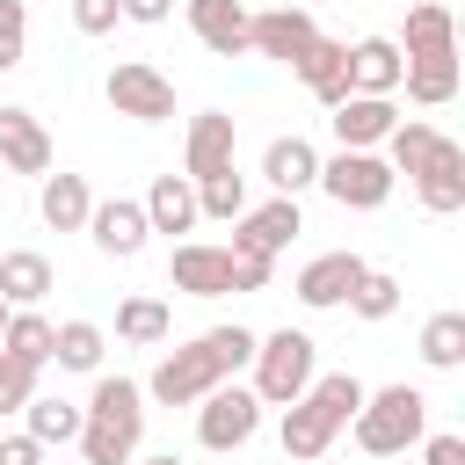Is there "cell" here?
I'll use <instances>...</instances> for the list:
<instances>
[{
    "label": "cell",
    "mask_w": 465,
    "mask_h": 465,
    "mask_svg": "<svg viewBox=\"0 0 465 465\" xmlns=\"http://www.w3.org/2000/svg\"><path fill=\"white\" fill-rule=\"evenodd\" d=\"M145 225H153V232H196V225H203L196 182H189V174H153V189H145Z\"/></svg>",
    "instance_id": "7402d4cb"
},
{
    "label": "cell",
    "mask_w": 465,
    "mask_h": 465,
    "mask_svg": "<svg viewBox=\"0 0 465 465\" xmlns=\"http://www.w3.org/2000/svg\"><path fill=\"white\" fill-rule=\"evenodd\" d=\"M269 276H276L269 254H232V291H269Z\"/></svg>",
    "instance_id": "f35d334b"
},
{
    "label": "cell",
    "mask_w": 465,
    "mask_h": 465,
    "mask_svg": "<svg viewBox=\"0 0 465 465\" xmlns=\"http://www.w3.org/2000/svg\"><path fill=\"white\" fill-rule=\"evenodd\" d=\"M0 167L15 174H51V131L29 116V109H0Z\"/></svg>",
    "instance_id": "d6986e66"
},
{
    "label": "cell",
    "mask_w": 465,
    "mask_h": 465,
    "mask_svg": "<svg viewBox=\"0 0 465 465\" xmlns=\"http://www.w3.org/2000/svg\"><path fill=\"white\" fill-rule=\"evenodd\" d=\"M196 211H203V218H240V211H247V174H240V167L203 174V182H196Z\"/></svg>",
    "instance_id": "836d02e7"
},
{
    "label": "cell",
    "mask_w": 465,
    "mask_h": 465,
    "mask_svg": "<svg viewBox=\"0 0 465 465\" xmlns=\"http://www.w3.org/2000/svg\"><path fill=\"white\" fill-rule=\"evenodd\" d=\"M320 378V341L305 334V327H276V334H262L254 341V400L262 407H291V400H305V385Z\"/></svg>",
    "instance_id": "3957f363"
},
{
    "label": "cell",
    "mask_w": 465,
    "mask_h": 465,
    "mask_svg": "<svg viewBox=\"0 0 465 465\" xmlns=\"http://www.w3.org/2000/svg\"><path fill=\"white\" fill-rule=\"evenodd\" d=\"M29 400H36V371L15 363V356H0V414H22Z\"/></svg>",
    "instance_id": "8d00e7d4"
},
{
    "label": "cell",
    "mask_w": 465,
    "mask_h": 465,
    "mask_svg": "<svg viewBox=\"0 0 465 465\" xmlns=\"http://www.w3.org/2000/svg\"><path fill=\"white\" fill-rule=\"evenodd\" d=\"M182 7H189V29L203 51H218V58L247 51V0H182Z\"/></svg>",
    "instance_id": "ac0fdd59"
},
{
    "label": "cell",
    "mask_w": 465,
    "mask_h": 465,
    "mask_svg": "<svg viewBox=\"0 0 465 465\" xmlns=\"http://www.w3.org/2000/svg\"><path fill=\"white\" fill-rule=\"evenodd\" d=\"M0 465H44V443L36 436H0Z\"/></svg>",
    "instance_id": "60d3db41"
},
{
    "label": "cell",
    "mask_w": 465,
    "mask_h": 465,
    "mask_svg": "<svg viewBox=\"0 0 465 465\" xmlns=\"http://www.w3.org/2000/svg\"><path fill=\"white\" fill-rule=\"evenodd\" d=\"M400 73H407V58H400L392 36H356L349 44V94H392Z\"/></svg>",
    "instance_id": "ffe728a7"
},
{
    "label": "cell",
    "mask_w": 465,
    "mask_h": 465,
    "mask_svg": "<svg viewBox=\"0 0 465 465\" xmlns=\"http://www.w3.org/2000/svg\"><path fill=\"white\" fill-rule=\"evenodd\" d=\"M102 349H109V341H102L94 320H58V327H51V363H58V371H102Z\"/></svg>",
    "instance_id": "484cf974"
},
{
    "label": "cell",
    "mask_w": 465,
    "mask_h": 465,
    "mask_svg": "<svg viewBox=\"0 0 465 465\" xmlns=\"http://www.w3.org/2000/svg\"><path fill=\"white\" fill-rule=\"evenodd\" d=\"M392 44H400L407 65H414V58H458V22H450L443 0H421V7H407V29H400Z\"/></svg>",
    "instance_id": "5bb4252c"
},
{
    "label": "cell",
    "mask_w": 465,
    "mask_h": 465,
    "mask_svg": "<svg viewBox=\"0 0 465 465\" xmlns=\"http://www.w3.org/2000/svg\"><path fill=\"white\" fill-rule=\"evenodd\" d=\"M298 7H320V0H298Z\"/></svg>",
    "instance_id": "f6af8a7d"
},
{
    "label": "cell",
    "mask_w": 465,
    "mask_h": 465,
    "mask_svg": "<svg viewBox=\"0 0 465 465\" xmlns=\"http://www.w3.org/2000/svg\"><path fill=\"white\" fill-rule=\"evenodd\" d=\"M407 182H414L421 211H436V218L465 211V145H458V138H436V145H429V160H421Z\"/></svg>",
    "instance_id": "9c48e42d"
},
{
    "label": "cell",
    "mask_w": 465,
    "mask_h": 465,
    "mask_svg": "<svg viewBox=\"0 0 465 465\" xmlns=\"http://www.w3.org/2000/svg\"><path fill=\"white\" fill-rule=\"evenodd\" d=\"M254 429H262V400L247 392V385H211L203 400H196V443L203 450H240V443H254Z\"/></svg>",
    "instance_id": "277c9868"
},
{
    "label": "cell",
    "mask_w": 465,
    "mask_h": 465,
    "mask_svg": "<svg viewBox=\"0 0 465 465\" xmlns=\"http://www.w3.org/2000/svg\"><path fill=\"white\" fill-rule=\"evenodd\" d=\"M262 182L276 189V196H298V189H312L320 182V153H312V138H269V153H262Z\"/></svg>",
    "instance_id": "44dd1931"
},
{
    "label": "cell",
    "mask_w": 465,
    "mask_h": 465,
    "mask_svg": "<svg viewBox=\"0 0 465 465\" xmlns=\"http://www.w3.org/2000/svg\"><path fill=\"white\" fill-rule=\"evenodd\" d=\"M22 421H29L22 436H36V443L51 450V443H80V421H87V414H80L73 400H51V392H36V400L22 407Z\"/></svg>",
    "instance_id": "4316f807"
},
{
    "label": "cell",
    "mask_w": 465,
    "mask_h": 465,
    "mask_svg": "<svg viewBox=\"0 0 465 465\" xmlns=\"http://www.w3.org/2000/svg\"><path fill=\"white\" fill-rule=\"evenodd\" d=\"M116 7H124V22H145V29H160L174 15V0H116Z\"/></svg>",
    "instance_id": "b9f144b4"
},
{
    "label": "cell",
    "mask_w": 465,
    "mask_h": 465,
    "mask_svg": "<svg viewBox=\"0 0 465 465\" xmlns=\"http://www.w3.org/2000/svg\"><path fill=\"white\" fill-rule=\"evenodd\" d=\"M167 283L189 291V298H225L232 291V254L211 247V240H182L174 262H167Z\"/></svg>",
    "instance_id": "8fae6325"
},
{
    "label": "cell",
    "mask_w": 465,
    "mask_h": 465,
    "mask_svg": "<svg viewBox=\"0 0 465 465\" xmlns=\"http://www.w3.org/2000/svg\"><path fill=\"white\" fill-rule=\"evenodd\" d=\"M421 363L429 371H458L465 363V312H436L421 327Z\"/></svg>",
    "instance_id": "d6a6232c"
},
{
    "label": "cell",
    "mask_w": 465,
    "mask_h": 465,
    "mask_svg": "<svg viewBox=\"0 0 465 465\" xmlns=\"http://www.w3.org/2000/svg\"><path fill=\"white\" fill-rule=\"evenodd\" d=\"M392 124H400L392 94H341V102H334V138H341V153H371V145H385Z\"/></svg>",
    "instance_id": "7c38bea8"
},
{
    "label": "cell",
    "mask_w": 465,
    "mask_h": 465,
    "mask_svg": "<svg viewBox=\"0 0 465 465\" xmlns=\"http://www.w3.org/2000/svg\"><path fill=\"white\" fill-rule=\"evenodd\" d=\"M7 312H15V305H7V298H0V327H7Z\"/></svg>",
    "instance_id": "ee69618b"
},
{
    "label": "cell",
    "mask_w": 465,
    "mask_h": 465,
    "mask_svg": "<svg viewBox=\"0 0 465 465\" xmlns=\"http://www.w3.org/2000/svg\"><path fill=\"white\" fill-rule=\"evenodd\" d=\"M298 232H305L298 196H269V203H254V211L232 218V247H225V254H269V262H276Z\"/></svg>",
    "instance_id": "52a82bcc"
},
{
    "label": "cell",
    "mask_w": 465,
    "mask_h": 465,
    "mask_svg": "<svg viewBox=\"0 0 465 465\" xmlns=\"http://www.w3.org/2000/svg\"><path fill=\"white\" fill-rule=\"evenodd\" d=\"M392 167H385V153H334V160H320V182L312 189H327L341 211H378L385 196H392Z\"/></svg>",
    "instance_id": "5b68a950"
},
{
    "label": "cell",
    "mask_w": 465,
    "mask_h": 465,
    "mask_svg": "<svg viewBox=\"0 0 465 465\" xmlns=\"http://www.w3.org/2000/svg\"><path fill=\"white\" fill-rule=\"evenodd\" d=\"M349 429H356L363 458H400V450H414L429 436V392L421 385H378V392H363Z\"/></svg>",
    "instance_id": "7a4b0ae2"
},
{
    "label": "cell",
    "mask_w": 465,
    "mask_h": 465,
    "mask_svg": "<svg viewBox=\"0 0 465 465\" xmlns=\"http://www.w3.org/2000/svg\"><path fill=\"white\" fill-rule=\"evenodd\" d=\"M371 262L363 254H349V247H334V254H312L305 269H298V305L305 312H334V305H349V291H356V276H363Z\"/></svg>",
    "instance_id": "30bf717a"
},
{
    "label": "cell",
    "mask_w": 465,
    "mask_h": 465,
    "mask_svg": "<svg viewBox=\"0 0 465 465\" xmlns=\"http://www.w3.org/2000/svg\"><path fill=\"white\" fill-rule=\"evenodd\" d=\"M421 465H465V436H421Z\"/></svg>",
    "instance_id": "ab89813d"
},
{
    "label": "cell",
    "mask_w": 465,
    "mask_h": 465,
    "mask_svg": "<svg viewBox=\"0 0 465 465\" xmlns=\"http://www.w3.org/2000/svg\"><path fill=\"white\" fill-rule=\"evenodd\" d=\"M312 36H320L312 7H262V15H247V51L276 58V65H298Z\"/></svg>",
    "instance_id": "ba28073f"
},
{
    "label": "cell",
    "mask_w": 465,
    "mask_h": 465,
    "mask_svg": "<svg viewBox=\"0 0 465 465\" xmlns=\"http://www.w3.org/2000/svg\"><path fill=\"white\" fill-rule=\"evenodd\" d=\"M51 283H58L51 254H36V247H15V254H0V298H7L15 312L44 305V291H51Z\"/></svg>",
    "instance_id": "cb8c5ba5"
},
{
    "label": "cell",
    "mask_w": 465,
    "mask_h": 465,
    "mask_svg": "<svg viewBox=\"0 0 465 465\" xmlns=\"http://www.w3.org/2000/svg\"><path fill=\"white\" fill-rule=\"evenodd\" d=\"M87 232H94V247L102 254H116V262H131L138 247H145V203H131V196H109V203H94L87 211Z\"/></svg>",
    "instance_id": "2e32d148"
},
{
    "label": "cell",
    "mask_w": 465,
    "mask_h": 465,
    "mask_svg": "<svg viewBox=\"0 0 465 465\" xmlns=\"http://www.w3.org/2000/svg\"><path fill=\"white\" fill-rule=\"evenodd\" d=\"M363 392H371V385H363L356 371H320V378L305 385V400H320V414H327L334 429H349V421H356V407H363Z\"/></svg>",
    "instance_id": "f546056e"
},
{
    "label": "cell",
    "mask_w": 465,
    "mask_h": 465,
    "mask_svg": "<svg viewBox=\"0 0 465 465\" xmlns=\"http://www.w3.org/2000/svg\"><path fill=\"white\" fill-rule=\"evenodd\" d=\"M131 458H138V436H131V429L80 421V465H131Z\"/></svg>",
    "instance_id": "e575fe53"
},
{
    "label": "cell",
    "mask_w": 465,
    "mask_h": 465,
    "mask_svg": "<svg viewBox=\"0 0 465 465\" xmlns=\"http://www.w3.org/2000/svg\"><path fill=\"white\" fill-rule=\"evenodd\" d=\"M334 436H341V429L320 414V400H291V407H283L276 443H283V458H291V465H320V458L334 450Z\"/></svg>",
    "instance_id": "e0dca14e"
},
{
    "label": "cell",
    "mask_w": 465,
    "mask_h": 465,
    "mask_svg": "<svg viewBox=\"0 0 465 465\" xmlns=\"http://www.w3.org/2000/svg\"><path fill=\"white\" fill-rule=\"evenodd\" d=\"M0 356L44 371V363H51V320H44L36 305H29V312H7V327H0Z\"/></svg>",
    "instance_id": "83f0119b"
},
{
    "label": "cell",
    "mask_w": 465,
    "mask_h": 465,
    "mask_svg": "<svg viewBox=\"0 0 465 465\" xmlns=\"http://www.w3.org/2000/svg\"><path fill=\"white\" fill-rule=\"evenodd\" d=\"M232 145H240V131H232V116H225V109H203V116H189L182 174H189V182H203V174H225V167H232Z\"/></svg>",
    "instance_id": "4fadbf2b"
},
{
    "label": "cell",
    "mask_w": 465,
    "mask_h": 465,
    "mask_svg": "<svg viewBox=\"0 0 465 465\" xmlns=\"http://www.w3.org/2000/svg\"><path fill=\"white\" fill-rule=\"evenodd\" d=\"M116 22H124L116 0H73V29H80V36H109Z\"/></svg>",
    "instance_id": "74e56055"
},
{
    "label": "cell",
    "mask_w": 465,
    "mask_h": 465,
    "mask_svg": "<svg viewBox=\"0 0 465 465\" xmlns=\"http://www.w3.org/2000/svg\"><path fill=\"white\" fill-rule=\"evenodd\" d=\"M167 327H174V312H167L160 298H124V305H116V341H131V349L167 341Z\"/></svg>",
    "instance_id": "4dcf8cb0"
},
{
    "label": "cell",
    "mask_w": 465,
    "mask_h": 465,
    "mask_svg": "<svg viewBox=\"0 0 465 465\" xmlns=\"http://www.w3.org/2000/svg\"><path fill=\"white\" fill-rule=\"evenodd\" d=\"M400 87H407L414 109H443V102L458 94V58H414V65L400 73Z\"/></svg>",
    "instance_id": "f1b7e54d"
},
{
    "label": "cell",
    "mask_w": 465,
    "mask_h": 465,
    "mask_svg": "<svg viewBox=\"0 0 465 465\" xmlns=\"http://www.w3.org/2000/svg\"><path fill=\"white\" fill-rule=\"evenodd\" d=\"M87 421H102V429H145V385L138 378H94V392H87V407H80Z\"/></svg>",
    "instance_id": "603a6c76"
},
{
    "label": "cell",
    "mask_w": 465,
    "mask_h": 465,
    "mask_svg": "<svg viewBox=\"0 0 465 465\" xmlns=\"http://www.w3.org/2000/svg\"><path fill=\"white\" fill-rule=\"evenodd\" d=\"M254 327H211V334H196V341H182V349H167L160 363H153V378H145V400H160V407H196L211 385H225L232 371H247L254 363Z\"/></svg>",
    "instance_id": "6da1fadb"
},
{
    "label": "cell",
    "mask_w": 465,
    "mask_h": 465,
    "mask_svg": "<svg viewBox=\"0 0 465 465\" xmlns=\"http://www.w3.org/2000/svg\"><path fill=\"white\" fill-rule=\"evenodd\" d=\"M29 51V7L22 0H0V73H15Z\"/></svg>",
    "instance_id": "d590c367"
},
{
    "label": "cell",
    "mask_w": 465,
    "mask_h": 465,
    "mask_svg": "<svg viewBox=\"0 0 465 465\" xmlns=\"http://www.w3.org/2000/svg\"><path fill=\"white\" fill-rule=\"evenodd\" d=\"M36 211H44V225H51V232H87V211H94L87 174H44Z\"/></svg>",
    "instance_id": "d4e9b609"
},
{
    "label": "cell",
    "mask_w": 465,
    "mask_h": 465,
    "mask_svg": "<svg viewBox=\"0 0 465 465\" xmlns=\"http://www.w3.org/2000/svg\"><path fill=\"white\" fill-rule=\"evenodd\" d=\"M349 312H356V320H371V327H378V320H392V312H400V276H392V269H363V276H356V291H349Z\"/></svg>",
    "instance_id": "1f68e13d"
},
{
    "label": "cell",
    "mask_w": 465,
    "mask_h": 465,
    "mask_svg": "<svg viewBox=\"0 0 465 465\" xmlns=\"http://www.w3.org/2000/svg\"><path fill=\"white\" fill-rule=\"evenodd\" d=\"M145 465H182V458H174V450H160V458H145Z\"/></svg>",
    "instance_id": "7bdbcfd3"
},
{
    "label": "cell",
    "mask_w": 465,
    "mask_h": 465,
    "mask_svg": "<svg viewBox=\"0 0 465 465\" xmlns=\"http://www.w3.org/2000/svg\"><path fill=\"white\" fill-rule=\"evenodd\" d=\"M102 94H109V109L131 116V124H167V116H174V80H167L160 65H145V58H124V65L102 80Z\"/></svg>",
    "instance_id": "8992f818"
},
{
    "label": "cell",
    "mask_w": 465,
    "mask_h": 465,
    "mask_svg": "<svg viewBox=\"0 0 465 465\" xmlns=\"http://www.w3.org/2000/svg\"><path fill=\"white\" fill-rule=\"evenodd\" d=\"M291 73H298V87H305L312 102H327V109H334V102L349 94V44H341V36H312V44H305V58H298Z\"/></svg>",
    "instance_id": "9a60e30c"
}]
</instances>
